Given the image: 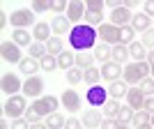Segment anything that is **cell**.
Here are the masks:
<instances>
[{"instance_id": "30", "label": "cell", "mask_w": 154, "mask_h": 129, "mask_svg": "<svg viewBox=\"0 0 154 129\" xmlns=\"http://www.w3.org/2000/svg\"><path fill=\"white\" fill-rule=\"evenodd\" d=\"M134 115H136V111L127 104V106H122V109H120V113H117L115 120H117L120 124H131V122H134Z\"/></svg>"}, {"instance_id": "18", "label": "cell", "mask_w": 154, "mask_h": 129, "mask_svg": "<svg viewBox=\"0 0 154 129\" xmlns=\"http://www.w3.org/2000/svg\"><path fill=\"white\" fill-rule=\"evenodd\" d=\"M101 113H99V111L97 109H88L83 113V127H88V129H99L101 127Z\"/></svg>"}, {"instance_id": "27", "label": "cell", "mask_w": 154, "mask_h": 129, "mask_svg": "<svg viewBox=\"0 0 154 129\" xmlns=\"http://www.w3.org/2000/svg\"><path fill=\"white\" fill-rule=\"evenodd\" d=\"M129 53H131V58L136 62H143V60H147V49L140 44V42H134V44H129Z\"/></svg>"}, {"instance_id": "23", "label": "cell", "mask_w": 154, "mask_h": 129, "mask_svg": "<svg viewBox=\"0 0 154 129\" xmlns=\"http://www.w3.org/2000/svg\"><path fill=\"white\" fill-rule=\"evenodd\" d=\"M58 67L62 71H69L71 67H76V53H71V51H62L58 55Z\"/></svg>"}, {"instance_id": "8", "label": "cell", "mask_w": 154, "mask_h": 129, "mask_svg": "<svg viewBox=\"0 0 154 129\" xmlns=\"http://www.w3.org/2000/svg\"><path fill=\"white\" fill-rule=\"evenodd\" d=\"M21 92H23L26 97H32V99L44 97V78H42V76H28Z\"/></svg>"}, {"instance_id": "42", "label": "cell", "mask_w": 154, "mask_h": 129, "mask_svg": "<svg viewBox=\"0 0 154 129\" xmlns=\"http://www.w3.org/2000/svg\"><path fill=\"white\" fill-rule=\"evenodd\" d=\"M85 7H88L90 12H103L106 0H85Z\"/></svg>"}, {"instance_id": "2", "label": "cell", "mask_w": 154, "mask_h": 129, "mask_svg": "<svg viewBox=\"0 0 154 129\" xmlns=\"http://www.w3.org/2000/svg\"><path fill=\"white\" fill-rule=\"evenodd\" d=\"M149 74H152V67H149L147 60H143V62H129V64H124L122 81L127 85H140Z\"/></svg>"}, {"instance_id": "22", "label": "cell", "mask_w": 154, "mask_h": 129, "mask_svg": "<svg viewBox=\"0 0 154 129\" xmlns=\"http://www.w3.org/2000/svg\"><path fill=\"white\" fill-rule=\"evenodd\" d=\"M19 69H21V74H26V76H35L37 74V69H42L39 67V60H35V58H23L19 62Z\"/></svg>"}, {"instance_id": "43", "label": "cell", "mask_w": 154, "mask_h": 129, "mask_svg": "<svg viewBox=\"0 0 154 129\" xmlns=\"http://www.w3.org/2000/svg\"><path fill=\"white\" fill-rule=\"evenodd\" d=\"M23 118H26V120H28L30 124H37V122H42V115H39V113H37L35 109H32V106H28V111H26V115H23Z\"/></svg>"}, {"instance_id": "36", "label": "cell", "mask_w": 154, "mask_h": 129, "mask_svg": "<svg viewBox=\"0 0 154 129\" xmlns=\"http://www.w3.org/2000/svg\"><path fill=\"white\" fill-rule=\"evenodd\" d=\"M28 55L30 58H35V60H42L46 55V44H39V42H35V44L28 49Z\"/></svg>"}, {"instance_id": "49", "label": "cell", "mask_w": 154, "mask_h": 129, "mask_svg": "<svg viewBox=\"0 0 154 129\" xmlns=\"http://www.w3.org/2000/svg\"><path fill=\"white\" fill-rule=\"evenodd\" d=\"M143 12L147 14V16H154V0H147V2H145V9H143Z\"/></svg>"}, {"instance_id": "28", "label": "cell", "mask_w": 154, "mask_h": 129, "mask_svg": "<svg viewBox=\"0 0 154 129\" xmlns=\"http://www.w3.org/2000/svg\"><path fill=\"white\" fill-rule=\"evenodd\" d=\"M62 51H64V44H62L60 37H51L46 42V53H48V55H55V58H58Z\"/></svg>"}, {"instance_id": "53", "label": "cell", "mask_w": 154, "mask_h": 129, "mask_svg": "<svg viewBox=\"0 0 154 129\" xmlns=\"http://www.w3.org/2000/svg\"><path fill=\"white\" fill-rule=\"evenodd\" d=\"M147 62H154V49H152V51H147Z\"/></svg>"}, {"instance_id": "55", "label": "cell", "mask_w": 154, "mask_h": 129, "mask_svg": "<svg viewBox=\"0 0 154 129\" xmlns=\"http://www.w3.org/2000/svg\"><path fill=\"white\" fill-rule=\"evenodd\" d=\"M136 129H154L152 124H140V127H136Z\"/></svg>"}, {"instance_id": "40", "label": "cell", "mask_w": 154, "mask_h": 129, "mask_svg": "<svg viewBox=\"0 0 154 129\" xmlns=\"http://www.w3.org/2000/svg\"><path fill=\"white\" fill-rule=\"evenodd\" d=\"M140 44L147 49V51H152L154 49V28H149L147 32H143V39H140Z\"/></svg>"}, {"instance_id": "37", "label": "cell", "mask_w": 154, "mask_h": 129, "mask_svg": "<svg viewBox=\"0 0 154 129\" xmlns=\"http://www.w3.org/2000/svg\"><path fill=\"white\" fill-rule=\"evenodd\" d=\"M53 7V0H32V12L35 14H42V12H48Z\"/></svg>"}, {"instance_id": "14", "label": "cell", "mask_w": 154, "mask_h": 129, "mask_svg": "<svg viewBox=\"0 0 154 129\" xmlns=\"http://www.w3.org/2000/svg\"><path fill=\"white\" fill-rule=\"evenodd\" d=\"M145 99H147V95H145V92H143L138 85H131V88H129L127 104H129L134 111H143V106H145Z\"/></svg>"}, {"instance_id": "47", "label": "cell", "mask_w": 154, "mask_h": 129, "mask_svg": "<svg viewBox=\"0 0 154 129\" xmlns=\"http://www.w3.org/2000/svg\"><path fill=\"white\" fill-rule=\"evenodd\" d=\"M64 129H83V122H81V120H76V118H67Z\"/></svg>"}, {"instance_id": "50", "label": "cell", "mask_w": 154, "mask_h": 129, "mask_svg": "<svg viewBox=\"0 0 154 129\" xmlns=\"http://www.w3.org/2000/svg\"><path fill=\"white\" fill-rule=\"evenodd\" d=\"M7 23H9L7 14H5V12H0V28H7Z\"/></svg>"}, {"instance_id": "51", "label": "cell", "mask_w": 154, "mask_h": 129, "mask_svg": "<svg viewBox=\"0 0 154 129\" xmlns=\"http://www.w3.org/2000/svg\"><path fill=\"white\" fill-rule=\"evenodd\" d=\"M122 5H124V7H127V9H134V7H136V5H138V2H136V0H124Z\"/></svg>"}, {"instance_id": "59", "label": "cell", "mask_w": 154, "mask_h": 129, "mask_svg": "<svg viewBox=\"0 0 154 129\" xmlns=\"http://www.w3.org/2000/svg\"><path fill=\"white\" fill-rule=\"evenodd\" d=\"M152 28H154V23H152Z\"/></svg>"}, {"instance_id": "57", "label": "cell", "mask_w": 154, "mask_h": 129, "mask_svg": "<svg viewBox=\"0 0 154 129\" xmlns=\"http://www.w3.org/2000/svg\"><path fill=\"white\" fill-rule=\"evenodd\" d=\"M149 124H152V127H154V113H152V118H149Z\"/></svg>"}, {"instance_id": "58", "label": "cell", "mask_w": 154, "mask_h": 129, "mask_svg": "<svg viewBox=\"0 0 154 129\" xmlns=\"http://www.w3.org/2000/svg\"><path fill=\"white\" fill-rule=\"evenodd\" d=\"M120 129H129V124H120Z\"/></svg>"}, {"instance_id": "4", "label": "cell", "mask_w": 154, "mask_h": 129, "mask_svg": "<svg viewBox=\"0 0 154 129\" xmlns=\"http://www.w3.org/2000/svg\"><path fill=\"white\" fill-rule=\"evenodd\" d=\"M58 106H60V99L53 95H44V97H39V99L32 102V109L37 111L42 118H48L53 113H58Z\"/></svg>"}, {"instance_id": "45", "label": "cell", "mask_w": 154, "mask_h": 129, "mask_svg": "<svg viewBox=\"0 0 154 129\" xmlns=\"http://www.w3.org/2000/svg\"><path fill=\"white\" fill-rule=\"evenodd\" d=\"M12 129H30V122L26 118H16V120H12Z\"/></svg>"}, {"instance_id": "44", "label": "cell", "mask_w": 154, "mask_h": 129, "mask_svg": "<svg viewBox=\"0 0 154 129\" xmlns=\"http://www.w3.org/2000/svg\"><path fill=\"white\" fill-rule=\"evenodd\" d=\"M67 7H69V2H64V0H53V12L58 14V16H62V12L67 14Z\"/></svg>"}, {"instance_id": "48", "label": "cell", "mask_w": 154, "mask_h": 129, "mask_svg": "<svg viewBox=\"0 0 154 129\" xmlns=\"http://www.w3.org/2000/svg\"><path fill=\"white\" fill-rule=\"evenodd\" d=\"M143 111L154 113V97H147V99H145V106H143Z\"/></svg>"}, {"instance_id": "16", "label": "cell", "mask_w": 154, "mask_h": 129, "mask_svg": "<svg viewBox=\"0 0 154 129\" xmlns=\"http://www.w3.org/2000/svg\"><path fill=\"white\" fill-rule=\"evenodd\" d=\"M152 23H154V21H149V16L145 12H136L134 19H131V28H134L136 32H140V35H143V32H147L149 28H152Z\"/></svg>"}, {"instance_id": "1", "label": "cell", "mask_w": 154, "mask_h": 129, "mask_svg": "<svg viewBox=\"0 0 154 129\" xmlns=\"http://www.w3.org/2000/svg\"><path fill=\"white\" fill-rule=\"evenodd\" d=\"M97 42V30L92 26H85V23H78V26L71 28L69 32V44L76 49V51H88L92 49Z\"/></svg>"}, {"instance_id": "54", "label": "cell", "mask_w": 154, "mask_h": 129, "mask_svg": "<svg viewBox=\"0 0 154 129\" xmlns=\"http://www.w3.org/2000/svg\"><path fill=\"white\" fill-rule=\"evenodd\" d=\"M0 129H9V124H7V120H5V118L0 120Z\"/></svg>"}, {"instance_id": "5", "label": "cell", "mask_w": 154, "mask_h": 129, "mask_svg": "<svg viewBox=\"0 0 154 129\" xmlns=\"http://www.w3.org/2000/svg\"><path fill=\"white\" fill-rule=\"evenodd\" d=\"M9 23L14 26V30H28V26H37L35 21V12L32 9H16L9 14Z\"/></svg>"}, {"instance_id": "26", "label": "cell", "mask_w": 154, "mask_h": 129, "mask_svg": "<svg viewBox=\"0 0 154 129\" xmlns=\"http://www.w3.org/2000/svg\"><path fill=\"white\" fill-rule=\"evenodd\" d=\"M129 58H131V53H129V46H124V44H115V46H113V60H110V62L122 64V62H127Z\"/></svg>"}, {"instance_id": "56", "label": "cell", "mask_w": 154, "mask_h": 129, "mask_svg": "<svg viewBox=\"0 0 154 129\" xmlns=\"http://www.w3.org/2000/svg\"><path fill=\"white\" fill-rule=\"evenodd\" d=\"M149 67H152V74H149V76L154 78V62H149Z\"/></svg>"}, {"instance_id": "52", "label": "cell", "mask_w": 154, "mask_h": 129, "mask_svg": "<svg viewBox=\"0 0 154 129\" xmlns=\"http://www.w3.org/2000/svg\"><path fill=\"white\" fill-rule=\"evenodd\" d=\"M30 129H48L46 122H37V124H30Z\"/></svg>"}, {"instance_id": "25", "label": "cell", "mask_w": 154, "mask_h": 129, "mask_svg": "<svg viewBox=\"0 0 154 129\" xmlns=\"http://www.w3.org/2000/svg\"><path fill=\"white\" fill-rule=\"evenodd\" d=\"M94 58L101 60L103 64L110 62V60H113V46H108V44H97L94 46Z\"/></svg>"}, {"instance_id": "12", "label": "cell", "mask_w": 154, "mask_h": 129, "mask_svg": "<svg viewBox=\"0 0 154 129\" xmlns=\"http://www.w3.org/2000/svg\"><path fill=\"white\" fill-rule=\"evenodd\" d=\"M60 104L64 106V111H69V113H78L81 111V97H78L76 90H64L62 97H60Z\"/></svg>"}, {"instance_id": "3", "label": "cell", "mask_w": 154, "mask_h": 129, "mask_svg": "<svg viewBox=\"0 0 154 129\" xmlns=\"http://www.w3.org/2000/svg\"><path fill=\"white\" fill-rule=\"evenodd\" d=\"M28 111V102H26V95H12L9 99L5 102V115L16 120V118L26 115Z\"/></svg>"}, {"instance_id": "41", "label": "cell", "mask_w": 154, "mask_h": 129, "mask_svg": "<svg viewBox=\"0 0 154 129\" xmlns=\"http://www.w3.org/2000/svg\"><path fill=\"white\" fill-rule=\"evenodd\" d=\"M138 88H140V90L145 92L147 97H154V78H152V76H147L140 85H138Z\"/></svg>"}, {"instance_id": "39", "label": "cell", "mask_w": 154, "mask_h": 129, "mask_svg": "<svg viewBox=\"0 0 154 129\" xmlns=\"http://www.w3.org/2000/svg\"><path fill=\"white\" fill-rule=\"evenodd\" d=\"M67 81H69L71 85H76L83 81V69H78V67H71L69 71H67Z\"/></svg>"}, {"instance_id": "33", "label": "cell", "mask_w": 154, "mask_h": 129, "mask_svg": "<svg viewBox=\"0 0 154 129\" xmlns=\"http://www.w3.org/2000/svg\"><path fill=\"white\" fill-rule=\"evenodd\" d=\"M136 30L131 26H124V28H120V44H124V46H129V44H134L136 42Z\"/></svg>"}, {"instance_id": "24", "label": "cell", "mask_w": 154, "mask_h": 129, "mask_svg": "<svg viewBox=\"0 0 154 129\" xmlns=\"http://www.w3.org/2000/svg\"><path fill=\"white\" fill-rule=\"evenodd\" d=\"M32 39H35V37H32L28 30H14L12 32V42H14V44H19V46H28V49H30V46L35 44Z\"/></svg>"}, {"instance_id": "20", "label": "cell", "mask_w": 154, "mask_h": 129, "mask_svg": "<svg viewBox=\"0 0 154 129\" xmlns=\"http://www.w3.org/2000/svg\"><path fill=\"white\" fill-rule=\"evenodd\" d=\"M108 95H110V99H117V102H120L122 97L129 95V85L124 83L122 78H120V81H115V83L108 85Z\"/></svg>"}, {"instance_id": "31", "label": "cell", "mask_w": 154, "mask_h": 129, "mask_svg": "<svg viewBox=\"0 0 154 129\" xmlns=\"http://www.w3.org/2000/svg\"><path fill=\"white\" fill-rule=\"evenodd\" d=\"M64 124H67V120H64L62 113H53V115L46 118V127L48 129H64Z\"/></svg>"}, {"instance_id": "17", "label": "cell", "mask_w": 154, "mask_h": 129, "mask_svg": "<svg viewBox=\"0 0 154 129\" xmlns=\"http://www.w3.org/2000/svg\"><path fill=\"white\" fill-rule=\"evenodd\" d=\"M51 23H46V21H37V26L32 28V37L37 39L39 44H46L48 39H51Z\"/></svg>"}, {"instance_id": "35", "label": "cell", "mask_w": 154, "mask_h": 129, "mask_svg": "<svg viewBox=\"0 0 154 129\" xmlns=\"http://www.w3.org/2000/svg\"><path fill=\"white\" fill-rule=\"evenodd\" d=\"M39 67H42L44 71H55V69H58V58H55V55H48V53H46L44 58L39 60Z\"/></svg>"}, {"instance_id": "11", "label": "cell", "mask_w": 154, "mask_h": 129, "mask_svg": "<svg viewBox=\"0 0 154 129\" xmlns=\"http://www.w3.org/2000/svg\"><path fill=\"white\" fill-rule=\"evenodd\" d=\"M131 19H134L131 9L120 5L117 9H110V21L108 23H113V26H117V28H124V26H131Z\"/></svg>"}, {"instance_id": "7", "label": "cell", "mask_w": 154, "mask_h": 129, "mask_svg": "<svg viewBox=\"0 0 154 129\" xmlns=\"http://www.w3.org/2000/svg\"><path fill=\"white\" fill-rule=\"evenodd\" d=\"M0 58L5 60V62H16V64H19L21 60H23L21 46L14 44V42H9V39H5V42L0 44Z\"/></svg>"}, {"instance_id": "13", "label": "cell", "mask_w": 154, "mask_h": 129, "mask_svg": "<svg viewBox=\"0 0 154 129\" xmlns=\"http://www.w3.org/2000/svg\"><path fill=\"white\" fill-rule=\"evenodd\" d=\"M124 74V67L117 62H106L101 64V78L103 81H108V83H115V81H120V76Z\"/></svg>"}, {"instance_id": "38", "label": "cell", "mask_w": 154, "mask_h": 129, "mask_svg": "<svg viewBox=\"0 0 154 129\" xmlns=\"http://www.w3.org/2000/svg\"><path fill=\"white\" fill-rule=\"evenodd\" d=\"M149 118H152V113H147V111H136L134 115V127H140V124H149Z\"/></svg>"}, {"instance_id": "21", "label": "cell", "mask_w": 154, "mask_h": 129, "mask_svg": "<svg viewBox=\"0 0 154 129\" xmlns=\"http://www.w3.org/2000/svg\"><path fill=\"white\" fill-rule=\"evenodd\" d=\"M94 53H88V51H78L76 53V67L78 69H90V67H94Z\"/></svg>"}, {"instance_id": "15", "label": "cell", "mask_w": 154, "mask_h": 129, "mask_svg": "<svg viewBox=\"0 0 154 129\" xmlns=\"http://www.w3.org/2000/svg\"><path fill=\"white\" fill-rule=\"evenodd\" d=\"M85 12H88V7H85L83 0H71L69 7H67V19H69L71 23H76V26H78V21H83Z\"/></svg>"}, {"instance_id": "9", "label": "cell", "mask_w": 154, "mask_h": 129, "mask_svg": "<svg viewBox=\"0 0 154 129\" xmlns=\"http://www.w3.org/2000/svg\"><path fill=\"white\" fill-rule=\"evenodd\" d=\"M0 88H2V92L5 95H19L21 90H23V83H21V78L16 76V74H12V71H7V74H2V78H0Z\"/></svg>"}, {"instance_id": "32", "label": "cell", "mask_w": 154, "mask_h": 129, "mask_svg": "<svg viewBox=\"0 0 154 129\" xmlns=\"http://www.w3.org/2000/svg\"><path fill=\"white\" fill-rule=\"evenodd\" d=\"M83 21H85V26H92V28H99L101 26V21H103V12H85V16H83Z\"/></svg>"}, {"instance_id": "10", "label": "cell", "mask_w": 154, "mask_h": 129, "mask_svg": "<svg viewBox=\"0 0 154 129\" xmlns=\"http://www.w3.org/2000/svg\"><path fill=\"white\" fill-rule=\"evenodd\" d=\"M108 90L106 88H101V85H92L90 90H88V95H85V99H88V104H90L92 109H99L101 106L103 109V104L108 102Z\"/></svg>"}, {"instance_id": "29", "label": "cell", "mask_w": 154, "mask_h": 129, "mask_svg": "<svg viewBox=\"0 0 154 129\" xmlns=\"http://www.w3.org/2000/svg\"><path fill=\"white\" fill-rule=\"evenodd\" d=\"M83 81L88 85H99V81H101V69H97V67H90V69L83 71Z\"/></svg>"}, {"instance_id": "19", "label": "cell", "mask_w": 154, "mask_h": 129, "mask_svg": "<svg viewBox=\"0 0 154 129\" xmlns=\"http://www.w3.org/2000/svg\"><path fill=\"white\" fill-rule=\"evenodd\" d=\"M51 30L55 32V37H62L64 32H71V21L67 16H55L51 21Z\"/></svg>"}, {"instance_id": "46", "label": "cell", "mask_w": 154, "mask_h": 129, "mask_svg": "<svg viewBox=\"0 0 154 129\" xmlns=\"http://www.w3.org/2000/svg\"><path fill=\"white\" fill-rule=\"evenodd\" d=\"M101 129H120V122H117L115 118H106L101 122Z\"/></svg>"}, {"instance_id": "6", "label": "cell", "mask_w": 154, "mask_h": 129, "mask_svg": "<svg viewBox=\"0 0 154 129\" xmlns=\"http://www.w3.org/2000/svg\"><path fill=\"white\" fill-rule=\"evenodd\" d=\"M97 37L101 39V44L115 46V44H120V28L113 26V23H101L97 28Z\"/></svg>"}, {"instance_id": "34", "label": "cell", "mask_w": 154, "mask_h": 129, "mask_svg": "<svg viewBox=\"0 0 154 129\" xmlns=\"http://www.w3.org/2000/svg\"><path fill=\"white\" fill-rule=\"evenodd\" d=\"M120 102L117 99H108V102L103 104V115L106 118H117V113H120Z\"/></svg>"}]
</instances>
